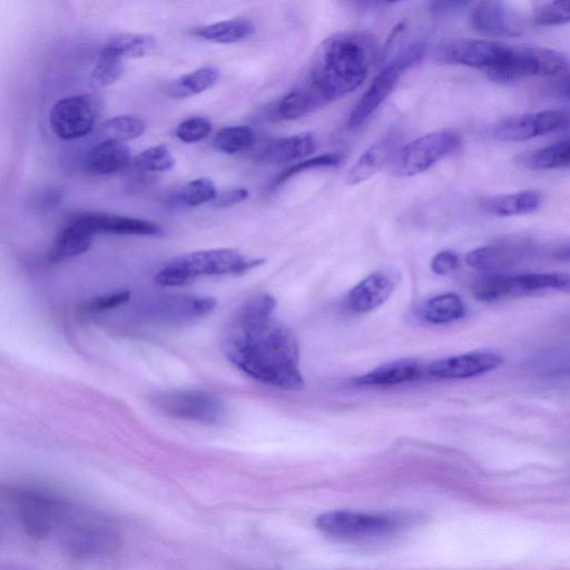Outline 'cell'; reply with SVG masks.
I'll return each mask as SVG.
<instances>
[{
    "mask_svg": "<svg viewBox=\"0 0 570 570\" xmlns=\"http://www.w3.org/2000/svg\"><path fill=\"white\" fill-rule=\"evenodd\" d=\"M267 294L247 299L237 311L223 342L228 360L252 379L286 390L304 386L294 333L273 317Z\"/></svg>",
    "mask_w": 570,
    "mask_h": 570,
    "instance_id": "6da1fadb",
    "label": "cell"
},
{
    "mask_svg": "<svg viewBox=\"0 0 570 570\" xmlns=\"http://www.w3.org/2000/svg\"><path fill=\"white\" fill-rule=\"evenodd\" d=\"M375 57L373 38L361 31H341L324 39L313 53L308 85L331 102L355 90Z\"/></svg>",
    "mask_w": 570,
    "mask_h": 570,
    "instance_id": "7a4b0ae2",
    "label": "cell"
},
{
    "mask_svg": "<svg viewBox=\"0 0 570 570\" xmlns=\"http://www.w3.org/2000/svg\"><path fill=\"white\" fill-rule=\"evenodd\" d=\"M261 262L248 261L230 248L198 250L168 262L156 273L155 282L160 286H181L200 276L239 274Z\"/></svg>",
    "mask_w": 570,
    "mask_h": 570,
    "instance_id": "3957f363",
    "label": "cell"
},
{
    "mask_svg": "<svg viewBox=\"0 0 570 570\" xmlns=\"http://www.w3.org/2000/svg\"><path fill=\"white\" fill-rule=\"evenodd\" d=\"M57 535L63 549L73 558L92 559L116 550L119 538L102 518L70 508Z\"/></svg>",
    "mask_w": 570,
    "mask_h": 570,
    "instance_id": "277c9868",
    "label": "cell"
},
{
    "mask_svg": "<svg viewBox=\"0 0 570 570\" xmlns=\"http://www.w3.org/2000/svg\"><path fill=\"white\" fill-rule=\"evenodd\" d=\"M569 66L568 56L559 50L539 46H510L504 59L488 77L499 83H510L532 76H556Z\"/></svg>",
    "mask_w": 570,
    "mask_h": 570,
    "instance_id": "5b68a950",
    "label": "cell"
},
{
    "mask_svg": "<svg viewBox=\"0 0 570 570\" xmlns=\"http://www.w3.org/2000/svg\"><path fill=\"white\" fill-rule=\"evenodd\" d=\"M316 528L342 540H366L390 535L403 527L401 517L390 513L333 510L320 514Z\"/></svg>",
    "mask_w": 570,
    "mask_h": 570,
    "instance_id": "8992f818",
    "label": "cell"
},
{
    "mask_svg": "<svg viewBox=\"0 0 570 570\" xmlns=\"http://www.w3.org/2000/svg\"><path fill=\"white\" fill-rule=\"evenodd\" d=\"M548 291L570 292V274L556 272L519 275L489 274L473 286L474 297L488 303Z\"/></svg>",
    "mask_w": 570,
    "mask_h": 570,
    "instance_id": "52a82bcc",
    "label": "cell"
},
{
    "mask_svg": "<svg viewBox=\"0 0 570 570\" xmlns=\"http://www.w3.org/2000/svg\"><path fill=\"white\" fill-rule=\"evenodd\" d=\"M424 52V45L415 42L389 60L350 112L347 127L355 129L362 126L390 96L402 75L422 59Z\"/></svg>",
    "mask_w": 570,
    "mask_h": 570,
    "instance_id": "ba28073f",
    "label": "cell"
},
{
    "mask_svg": "<svg viewBox=\"0 0 570 570\" xmlns=\"http://www.w3.org/2000/svg\"><path fill=\"white\" fill-rule=\"evenodd\" d=\"M10 495L20 523L35 539L57 532L70 509L65 501L37 489H17Z\"/></svg>",
    "mask_w": 570,
    "mask_h": 570,
    "instance_id": "9c48e42d",
    "label": "cell"
},
{
    "mask_svg": "<svg viewBox=\"0 0 570 570\" xmlns=\"http://www.w3.org/2000/svg\"><path fill=\"white\" fill-rule=\"evenodd\" d=\"M461 145V137L452 130L423 135L397 149L390 170L397 177H411L431 168Z\"/></svg>",
    "mask_w": 570,
    "mask_h": 570,
    "instance_id": "30bf717a",
    "label": "cell"
},
{
    "mask_svg": "<svg viewBox=\"0 0 570 570\" xmlns=\"http://www.w3.org/2000/svg\"><path fill=\"white\" fill-rule=\"evenodd\" d=\"M153 403L167 416L200 423H215L224 413L220 400L202 390L164 391L154 396Z\"/></svg>",
    "mask_w": 570,
    "mask_h": 570,
    "instance_id": "8fae6325",
    "label": "cell"
},
{
    "mask_svg": "<svg viewBox=\"0 0 570 570\" xmlns=\"http://www.w3.org/2000/svg\"><path fill=\"white\" fill-rule=\"evenodd\" d=\"M509 47L484 39L454 38L436 45L433 57L443 63L466 66L487 72L504 59Z\"/></svg>",
    "mask_w": 570,
    "mask_h": 570,
    "instance_id": "7c38bea8",
    "label": "cell"
},
{
    "mask_svg": "<svg viewBox=\"0 0 570 570\" xmlns=\"http://www.w3.org/2000/svg\"><path fill=\"white\" fill-rule=\"evenodd\" d=\"M97 101L90 95L59 99L50 109L52 132L63 140H73L90 134L97 120Z\"/></svg>",
    "mask_w": 570,
    "mask_h": 570,
    "instance_id": "4fadbf2b",
    "label": "cell"
},
{
    "mask_svg": "<svg viewBox=\"0 0 570 570\" xmlns=\"http://www.w3.org/2000/svg\"><path fill=\"white\" fill-rule=\"evenodd\" d=\"M215 306V298L208 296L165 295L147 301L140 314L151 322L178 324L206 316Z\"/></svg>",
    "mask_w": 570,
    "mask_h": 570,
    "instance_id": "5bb4252c",
    "label": "cell"
},
{
    "mask_svg": "<svg viewBox=\"0 0 570 570\" xmlns=\"http://www.w3.org/2000/svg\"><path fill=\"white\" fill-rule=\"evenodd\" d=\"M570 126V116L561 110H542L508 118L494 126L491 135L502 141H523Z\"/></svg>",
    "mask_w": 570,
    "mask_h": 570,
    "instance_id": "9a60e30c",
    "label": "cell"
},
{
    "mask_svg": "<svg viewBox=\"0 0 570 570\" xmlns=\"http://www.w3.org/2000/svg\"><path fill=\"white\" fill-rule=\"evenodd\" d=\"M471 26L493 37H517L524 30L521 14L502 1L479 2L470 16Z\"/></svg>",
    "mask_w": 570,
    "mask_h": 570,
    "instance_id": "2e32d148",
    "label": "cell"
},
{
    "mask_svg": "<svg viewBox=\"0 0 570 570\" xmlns=\"http://www.w3.org/2000/svg\"><path fill=\"white\" fill-rule=\"evenodd\" d=\"M503 361L497 352H470L436 361L428 366L426 372L438 379H470L495 370Z\"/></svg>",
    "mask_w": 570,
    "mask_h": 570,
    "instance_id": "e0dca14e",
    "label": "cell"
},
{
    "mask_svg": "<svg viewBox=\"0 0 570 570\" xmlns=\"http://www.w3.org/2000/svg\"><path fill=\"white\" fill-rule=\"evenodd\" d=\"M530 252L523 240H505L471 250L466 263L474 269L494 274L521 262Z\"/></svg>",
    "mask_w": 570,
    "mask_h": 570,
    "instance_id": "ac0fdd59",
    "label": "cell"
},
{
    "mask_svg": "<svg viewBox=\"0 0 570 570\" xmlns=\"http://www.w3.org/2000/svg\"><path fill=\"white\" fill-rule=\"evenodd\" d=\"M399 135L390 131L370 145L348 170L345 183L361 184L379 173L397 151Z\"/></svg>",
    "mask_w": 570,
    "mask_h": 570,
    "instance_id": "d6986e66",
    "label": "cell"
},
{
    "mask_svg": "<svg viewBox=\"0 0 570 570\" xmlns=\"http://www.w3.org/2000/svg\"><path fill=\"white\" fill-rule=\"evenodd\" d=\"M395 283L392 273L374 272L350 291L346 297L347 307L355 313H367L379 307L391 296Z\"/></svg>",
    "mask_w": 570,
    "mask_h": 570,
    "instance_id": "ffe728a7",
    "label": "cell"
},
{
    "mask_svg": "<svg viewBox=\"0 0 570 570\" xmlns=\"http://www.w3.org/2000/svg\"><path fill=\"white\" fill-rule=\"evenodd\" d=\"M95 235L98 233L117 235L156 236L161 228L154 222L106 213H81L75 216Z\"/></svg>",
    "mask_w": 570,
    "mask_h": 570,
    "instance_id": "44dd1931",
    "label": "cell"
},
{
    "mask_svg": "<svg viewBox=\"0 0 570 570\" xmlns=\"http://www.w3.org/2000/svg\"><path fill=\"white\" fill-rule=\"evenodd\" d=\"M542 193L537 189H524L510 194L485 197L480 207L494 216H515L530 214L539 209L542 204Z\"/></svg>",
    "mask_w": 570,
    "mask_h": 570,
    "instance_id": "7402d4cb",
    "label": "cell"
},
{
    "mask_svg": "<svg viewBox=\"0 0 570 570\" xmlns=\"http://www.w3.org/2000/svg\"><path fill=\"white\" fill-rule=\"evenodd\" d=\"M316 144L314 134H296L271 142L261 151L258 158L267 164H285L311 155Z\"/></svg>",
    "mask_w": 570,
    "mask_h": 570,
    "instance_id": "603a6c76",
    "label": "cell"
},
{
    "mask_svg": "<svg viewBox=\"0 0 570 570\" xmlns=\"http://www.w3.org/2000/svg\"><path fill=\"white\" fill-rule=\"evenodd\" d=\"M95 234L79 219L72 217L56 237L49 253L52 262H60L87 252Z\"/></svg>",
    "mask_w": 570,
    "mask_h": 570,
    "instance_id": "cb8c5ba5",
    "label": "cell"
},
{
    "mask_svg": "<svg viewBox=\"0 0 570 570\" xmlns=\"http://www.w3.org/2000/svg\"><path fill=\"white\" fill-rule=\"evenodd\" d=\"M330 101L311 85L295 89L277 104L274 115L282 120H295L326 106Z\"/></svg>",
    "mask_w": 570,
    "mask_h": 570,
    "instance_id": "d4e9b609",
    "label": "cell"
},
{
    "mask_svg": "<svg viewBox=\"0 0 570 570\" xmlns=\"http://www.w3.org/2000/svg\"><path fill=\"white\" fill-rule=\"evenodd\" d=\"M130 150L127 145L101 141L92 147L86 157V169L95 175L116 173L128 165Z\"/></svg>",
    "mask_w": 570,
    "mask_h": 570,
    "instance_id": "484cf974",
    "label": "cell"
},
{
    "mask_svg": "<svg viewBox=\"0 0 570 570\" xmlns=\"http://www.w3.org/2000/svg\"><path fill=\"white\" fill-rule=\"evenodd\" d=\"M421 374L422 367L416 361L400 360L381 365L354 382L357 385L385 386L413 381Z\"/></svg>",
    "mask_w": 570,
    "mask_h": 570,
    "instance_id": "4316f807",
    "label": "cell"
},
{
    "mask_svg": "<svg viewBox=\"0 0 570 570\" xmlns=\"http://www.w3.org/2000/svg\"><path fill=\"white\" fill-rule=\"evenodd\" d=\"M518 160L522 166L535 170L570 168V137L523 154Z\"/></svg>",
    "mask_w": 570,
    "mask_h": 570,
    "instance_id": "83f0119b",
    "label": "cell"
},
{
    "mask_svg": "<svg viewBox=\"0 0 570 570\" xmlns=\"http://www.w3.org/2000/svg\"><path fill=\"white\" fill-rule=\"evenodd\" d=\"M255 32V24L245 18H234L206 24L195 29L194 33L203 39L218 43L240 41Z\"/></svg>",
    "mask_w": 570,
    "mask_h": 570,
    "instance_id": "f1b7e54d",
    "label": "cell"
},
{
    "mask_svg": "<svg viewBox=\"0 0 570 570\" xmlns=\"http://www.w3.org/2000/svg\"><path fill=\"white\" fill-rule=\"evenodd\" d=\"M465 306L460 296L446 293L430 298L423 306L422 315L433 324H448L462 318Z\"/></svg>",
    "mask_w": 570,
    "mask_h": 570,
    "instance_id": "f546056e",
    "label": "cell"
},
{
    "mask_svg": "<svg viewBox=\"0 0 570 570\" xmlns=\"http://www.w3.org/2000/svg\"><path fill=\"white\" fill-rule=\"evenodd\" d=\"M219 78V70L213 66L198 68L184 75L169 87L174 98H188L213 87Z\"/></svg>",
    "mask_w": 570,
    "mask_h": 570,
    "instance_id": "4dcf8cb0",
    "label": "cell"
},
{
    "mask_svg": "<svg viewBox=\"0 0 570 570\" xmlns=\"http://www.w3.org/2000/svg\"><path fill=\"white\" fill-rule=\"evenodd\" d=\"M156 41L151 35L125 32L110 37L101 49L124 58H139L147 55Z\"/></svg>",
    "mask_w": 570,
    "mask_h": 570,
    "instance_id": "1f68e13d",
    "label": "cell"
},
{
    "mask_svg": "<svg viewBox=\"0 0 570 570\" xmlns=\"http://www.w3.org/2000/svg\"><path fill=\"white\" fill-rule=\"evenodd\" d=\"M145 130L146 122L142 118L135 115H121L105 121L99 129V134L102 141L125 144L140 137Z\"/></svg>",
    "mask_w": 570,
    "mask_h": 570,
    "instance_id": "d6a6232c",
    "label": "cell"
},
{
    "mask_svg": "<svg viewBox=\"0 0 570 570\" xmlns=\"http://www.w3.org/2000/svg\"><path fill=\"white\" fill-rule=\"evenodd\" d=\"M255 131L249 126H230L218 130L214 146L225 154H237L249 149L255 142Z\"/></svg>",
    "mask_w": 570,
    "mask_h": 570,
    "instance_id": "836d02e7",
    "label": "cell"
},
{
    "mask_svg": "<svg viewBox=\"0 0 570 570\" xmlns=\"http://www.w3.org/2000/svg\"><path fill=\"white\" fill-rule=\"evenodd\" d=\"M122 71V58L101 49L90 76V85L97 89L108 87L119 79Z\"/></svg>",
    "mask_w": 570,
    "mask_h": 570,
    "instance_id": "e575fe53",
    "label": "cell"
},
{
    "mask_svg": "<svg viewBox=\"0 0 570 570\" xmlns=\"http://www.w3.org/2000/svg\"><path fill=\"white\" fill-rule=\"evenodd\" d=\"M214 181L207 177L196 178L186 184L177 194V202L186 207H195L214 202L217 197Z\"/></svg>",
    "mask_w": 570,
    "mask_h": 570,
    "instance_id": "d590c367",
    "label": "cell"
},
{
    "mask_svg": "<svg viewBox=\"0 0 570 570\" xmlns=\"http://www.w3.org/2000/svg\"><path fill=\"white\" fill-rule=\"evenodd\" d=\"M135 166L144 171H167L175 165V158L165 145H156L139 153L134 159Z\"/></svg>",
    "mask_w": 570,
    "mask_h": 570,
    "instance_id": "8d00e7d4",
    "label": "cell"
},
{
    "mask_svg": "<svg viewBox=\"0 0 570 570\" xmlns=\"http://www.w3.org/2000/svg\"><path fill=\"white\" fill-rule=\"evenodd\" d=\"M341 161L342 155L338 153H327L306 160H301L281 173L273 181L272 188L281 186L297 174L314 168L336 167Z\"/></svg>",
    "mask_w": 570,
    "mask_h": 570,
    "instance_id": "74e56055",
    "label": "cell"
},
{
    "mask_svg": "<svg viewBox=\"0 0 570 570\" xmlns=\"http://www.w3.org/2000/svg\"><path fill=\"white\" fill-rule=\"evenodd\" d=\"M537 26H560L570 22V0L550 1L538 6L533 12Z\"/></svg>",
    "mask_w": 570,
    "mask_h": 570,
    "instance_id": "f35d334b",
    "label": "cell"
},
{
    "mask_svg": "<svg viewBox=\"0 0 570 570\" xmlns=\"http://www.w3.org/2000/svg\"><path fill=\"white\" fill-rule=\"evenodd\" d=\"M212 131V122L205 117H190L181 121L176 130V137L186 144L197 142L206 138Z\"/></svg>",
    "mask_w": 570,
    "mask_h": 570,
    "instance_id": "ab89813d",
    "label": "cell"
},
{
    "mask_svg": "<svg viewBox=\"0 0 570 570\" xmlns=\"http://www.w3.org/2000/svg\"><path fill=\"white\" fill-rule=\"evenodd\" d=\"M129 299V292L120 291L109 295L96 297L85 305V309L90 313H99L115 308Z\"/></svg>",
    "mask_w": 570,
    "mask_h": 570,
    "instance_id": "60d3db41",
    "label": "cell"
},
{
    "mask_svg": "<svg viewBox=\"0 0 570 570\" xmlns=\"http://www.w3.org/2000/svg\"><path fill=\"white\" fill-rule=\"evenodd\" d=\"M458 264L459 258L453 252L442 250L433 257L431 269L434 274L445 275L454 271Z\"/></svg>",
    "mask_w": 570,
    "mask_h": 570,
    "instance_id": "b9f144b4",
    "label": "cell"
},
{
    "mask_svg": "<svg viewBox=\"0 0 570 570\" xmlns=\"http://www.w3.org/2000/svg\"><path fill=\"white\" fill-rule=\"evenodd\" d=\"M248 197V190L243 187L225 190L223 194L217 195L213 202L214 207L224 208L229 207L245 200Z\"/></svg>",
    "mask_w": 570,
    "mask_h": 570,
    "instance_id": "7bdbcfd3",
    "label": "cell"
},
{
    "mask_svg": "<svg viewBox=\"0 0 570 570\" xmlns=\"http://www.w3.org/2000/svg\"><path fill=\"white\" fill-rule=\"evenodd\" d=\"M557 90L560 97L570 100V75L559 82Z\"/></svg>",
    "mask_w": 570,
    "mask_h": 570,
    "instance_id": "ee69618b",
    "label": "cell"
},
{
    "mask_svg": "<svg viewBox=\"0 0 570 570\" xmlns=\"http://www.w3.org/2000/svg\"><path fill=\"white\" fill-rule=\"evenodd\" d=\"M554 256L560 261H570V242L560 246L554 252Z\"/></svg>",
    "mask_w": 570,
    "mask_h": 570,
    "instance_id": "f6af8a7d",
    "label": "cell"
}]
</instances>
